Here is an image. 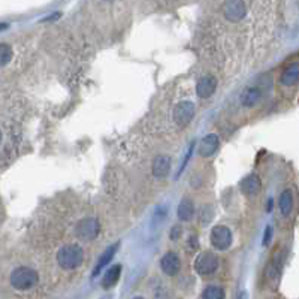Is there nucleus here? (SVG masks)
I'll use <instances>...</instances> for the list:
<instances>
[{"mask_svg": "<svg viewBox=\"0 0 299 299\" xmlns=\"http://www.w3.org/2000/svg\"><path fill=\"white\" fill-rule=\"evenodd\" d=\"M84 260V251L81 247L78 246H73V244H69V246H65L59 250L57 253V262L59 265L63 268V269H75L78 268Z\"/></svg>", "mask_w": 299, "mask_h": 299, "instance_id": "1", "label": "nucleus"}, {"mask_svg": "<svg viewBox=\"0 0 299 299\" xmlns=\"http://www.w3.org/2000/svg\"><path fill=\"white\" fill-rule=\"evenodd\" d=\"M37 283V272L29 266H20L11 274V284L17 290H29Z\"/></svg>", "mask_w": 299, "mask_h": 299, "instance_id": "2", "label": "nucleus"}, {"mask_svg": "<svg viewBox=\"0 0 299 299\" xmlns=\"http://www.w3.org/2000/svg\"><path fill=\"white\" fill-rule=\"evenodd\" d=\"M223 14L231 23H239L247 15V6L244 0H226L223 3Z\"/></svg>", "mask_w": 299, "mask_h": 299, "instance_id": "3", "label": "nucleus"}, {"mask_svg": "<svg viewBox=\"0 0 299 299\" xmlns=\"http://www.w3.org/2000/svg\"><path fill=\"white\" fill-rule=\"evenodd\" d=\"M217 268H218V259L211 251L200 253L195 262V269L200 275H211L217 271Z\"/></svg>", "mask_w": 299, "mask_h": 299, "instance_id": "4", "label": "nucleus"}, {"mask_svg": "<svg viewBox=\"0 0 299 299\" xmlns=\"http://www.w3.org/2000/svg\"><path fill=\"white\" fill-rule=\"evenodd\" d=\"M99 231H100V224L96 218H93V217L83 218L77 224V235H78V238H81L84 241L95 239L99 235Z\"/></svg>", "mask_w": 299, "mask_h": 299, "instance_id": "5", "label": "nucleus"}, {"mask_svg": "<svg viewBox=\"0 0 299 299\" xmlns=\"http://www.w3.org/2000/svg\"><path fill=\"white\" fill-rule=\"evenodd\" d=\"M211 242L217 250H228L232 244V232L228 226H216L211 231Z\"/></svg>", "mask_w": 299, "mask_h": 299, "instance_id": "6", "label": "nucleus"}, {"mask_svg": "<svg viewBox=\"0 0 299 299\" xmlns=\"http://www.w3.org/2000/svg\"><path fill=\"white\" fill-rule=\"evenodd\" d=\"M195 117V105L189 100L178 103L174 109V121L178 126H187Z\"/></svg>", "mask_w": 299, "mask_h": 299, "instance_id": "7", "label": "nucleus"}, {"mask_svg": "<svg viewBox=\"0 0 299 299\" xmlns=\"http://www.w3.org/2000/svg\"><path fill=\"white\" fill-rule=\"evenodd\" d=\"M216 88H217V80H216V77H213V75H205V77H202L196 84V93L202 99H207V98L213 96Z\"/></svg>", "mask_w": 299, "mask_h": 299, "instance_id": "8", "label": "nucleus"}, {"mask_svg": "<svg viewBox=\"0 0 299 299\" xmlns=\"http://www.w3.org/2000/svg\"><path fill=\"white\" fill-rule=\"evenodd\" d=\"M180 266H181V262H180V257L175 253H166L160 260V268L166 275L172 277V275L178 274Z\"/></svg>", "mask_w": 299, "mask_h": 299, "instance_id": "9", "label": "nucleus"}, {"mask_svg": "<svg viewBox=\"0 0 299 299\" xmlns=\"http://www.w3.org/2000/svg\"><path fill=\"white\" fill-rule=\"evenodd\" d=\"M260 187H262V183H260V178L256 174H250L246 178H242V181L239 184L241 192L244 195H247V196L257 195L260 192Z\"/></svg>", "mask_w": 299, "mask_h": 299, "instance_id": "10", "label": "nucleus"}, {"mask_svg": "<svg viewBox=\"0 0 299 299\" xmlns=\"http://www.w3.org/2000/svg\"><path fill=\"white\" fill-rule=\"evenodd\" d=\"M218 148V138L217 135L211 133L208 136H205L202 141H200V145H199V153L202 157H210L213 156Z\"/></svg>", "mask_w": 299, "mask_h": 299, "instance_id": "11", "label": "nucleus"}, {"mask_svg": "<svg viewBox=\"0 0 299 299\" xmlns=\"http://www.w3.org/2000/svg\"><path fill=\"white\" fill-rule=\"evenodd\" d=\"M298 59V57H296ZM292 62L286 66V69L283 70L282 73V84L283 85H295L298 83V78H299V66H298V62Z\"/></svg>", "mask_w": 299, "mask_h": 299, "instance_id": "12", "label": "nucleus"}, {"mask_svg": "<svg viewBox=\"0 0 299 299\" xmlns=\"http://www.w3.org/2000/svg\"><path fill=\"white\" fill-rule=\"evenodd\" d=\"M171 169V159L167 156H159L153 162V175L156 178H165Z\"/></svg>", "mask_w": 299, "mask_h": 299, "instance_id": "13", "label": "nucleus"}, {"mask_svg": "<svg viewBox=\"0 0 299 299\" xmlns=\"http://www.w3.org/2000/svg\"><path fill=\"white\" fill-rule=\"evenodd\" d=\"M260 98H262V93L257 87H249L241 95V103L246 108H251L260 100Z\"/></svg>", "mask_w": 299, "mask_h": 299, "instance_id": "14", "label": "nucleus"}, {"mask_svg": "<svg viewBox=\"0 0 299 299\" xmlns=\"http://www.w3.org/2000/svg\"><path fill=\"white\" fill-rule=\"evenodd\" d=\"M117 249H118V244H112L109 249L105 250V253H103V254L100 256V259L98 260V265L95 266V269H93V277H96L98 274H100V271L109 264V262L112 260V257H114Z\"/></svg>", "mask_w": 299, "mask_h": 299, "instance_id": "15", "label": "nucleus"}, {"mask_svg": "<svg viewBox=\"0 0 299 299\" xmlns=\"http://www.w3.org/2000/svg\"><path fill=\"white\" fill-rule=\"evenodd\" d=\"M193 214H195V203H193V200L189 199V198L183 199L180 202V205H178V217H180V220L189 221V220H192Z\"/></svg>", "mask_w": 299, "mask_h": 299, "instance_id": "16", "label": "nucleus"}, {"mask_svg": "<svg viewBox=\"0 0 299 299\" xmlns=\"http://www.w3.org/2000/svg\"><path fill=\"white\" fill-rule=\"evenodd\" d=\"M120 275H121V265H114L112 268H109V271L105 274V277L102 280V286L105 289H111L112 286L117 284Z\"/></svg>", "mask_w": 299, "mask_h": 299, "instance_id": "17", "label": "nucleus"}, {"mask_svg": "<svg viewBox=\"0 0 299 299\" xmlns=\"http://www.w3.org/2000/svg\"><path fill=\"white\" fill-rule=\"evenodd\" d=\"M278 207H280V211H282L283 216H289L292 213V208H293V195L290 190H284L280 196V200H278Z\"/></svg>", "mask_w": 299, "mask_h": 299, "instance_id": "18", "label": "nucleus"}, {"mask_svg": "<svg viewBox=\"0 0 299 299\" xmlns=\"http://www.w3.org/2000/svg\"><path fill=\"white\" fill-rule=\"evenodd\" d=\"M202 298L203 299H223L224 298V293L220 287L217 286H208L202 292Z\"/></svg>", "mask_w": 299, "mask_h": 299, "instance_id": "19", "label": "nucleus"}, {"mask_svg": "<svg viewBox=\"0 0 299 299\" xmlns=\"http://www.w3.org/2000/svg\"><path fill=\"white\" fill-rule=\"evenodd\" d=\"M12 59V50L6 44H0V66H5Z\"/></svg>", "mask_w": 299, "mask_h": 299, "instance_id": "20", "label": "nucleus"}, {"mask_svg": "<svg viewBox=\"0 0 299 299\" xmlns=\"http://www.w3.org/2000/svg\"><path fill=\"white\" fill-rule=\"evenodd\" d=\"M271 238H272V228L268 226L266 231H265V235H264V244H265V246L269 244V242H271Z\"/></svg>", "mask_w": 299, "mask_h": 299, "instance_id": "21", "label": "nucleus"}, {"mask_svg": "<svg viewBox=\"0 0 299 299\" xmlns=\"http://www.w3.org/2000/svg\"><path fill=\"white\" fill-rule=\"evenodd\" d=\"M193 145H195V144H192L190 150H189V151H187V154H185V159H184V162H183V165H181V169H180V174L183 172V169H184V167H185L187 162H189V159H190V156H192V151H193Z\"/></svg>", "mask_w": 299, "mask_h": 299, "instance_id": "22", "label": "nucleus"}, {"mask_svg": "<svg viewBox=\"0 0 299 299\" xmlns=\"http://www.w3.org/2000/svg\"><path fill=\"white\" fill-rule=\"evenodd\" d=\"M180 236H181V228H180V226H174V229H172V232H171V238H172L174 241H177Z\"/></svg>", "mask_w": 299, "mask_h": 299, "instance_id": "23", "label": "nucleus"}, {"mask_svg": "<svg viewBox=\"0 0 299 299\" xmlns=\"http://www.w3.org/2000/svg\"><path fill=\"white\" fill-rule=\"evenodd\" d=\"M2 29H6V24H0V30Z\"/></svg>", "mask_w": 299, "mask_h": 299, "instance_id": "24", "label": "nucleus"}, {"mask_svg": "<svg viewBox=\"0 0 299 299\" xmlns=\"http://www.w3.org/2000/svg\"><path fill=\"white\" fill-rule=\"evenodd\" d=\"M0 139H2V135H0Z\"/></svg>", "mask_w": 299, "mask_h": 299, "instance_id": "25", "label": "nucleus"}]
</instances>
